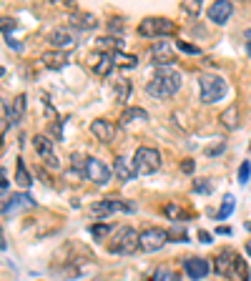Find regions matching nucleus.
I'll use <instances>...</instances> for the list:
<instances>
[{
	"label": "nucleus",
	"instance_id": "nucleus-17",
	"mask_svg": "<svg viewBox=\"0 0 251 281\" xmlns=\"http://www.w3.org/2000/svg\"><path fill=\"white\" fill-rule=\"evenodd\" d=\"M219 120H221V126H224L226 131H236L239 123H241V111H239V106H236V103L226 106V108L221 111Z\"/></svg>",
	"mask_w": 251,
	"mask_h": 281
},
{
	"label": "nucleus",
	"instance_id": "nucleus-14",
	"mask_svg": "<svg viewBox=\"0 0 251 281\" xmlns=\"http://www.w3.org/2000/svg\"><path fill=\"white\" fill-rule=\"evenodd\" d=\"M70 23H73L75 30H96V28L101 25V20H98L93 13H86V10H73Z\"/></svg>",
	"mask_w": 251,
	"mask_h": 281
},
{
	"label": "nucleus",
	"instance_id": "nucleus-45",
	"mask_svg": "<svg viewBox=\"0 0 251 281\" xmlns=\"http://www.w3.org/2000/svg\"><path fill=\"white\" fill-rule=\"evenodd\" d=\"M5 246H8V244H5V236H3V233H0V251H3Z\"/></svg>",
	"mask_w": 251,
	"mask_h": 281
},
{
	"label": "nucleus",
	"instance_id": "nucleus-35",
	"mask_svg": "<svg viewBox=\"0 0 251 281\" xmlns=\"http://www.w3.org/2000/svg\"><path fill=\"white\" fill-rule=\"evenodd\" d=\"M181 8L191 15H198L201 13V3H196V0H186V3H181Z\"/></svg>",
	"mask_w": 251,
	"mask_h": 281
},
{
	"label": "nucleus",
	"instance_id": "nucleus-31",
	"mask_svg": "<svg viewBox=\"0 0 251 281\" xmlns=\"http://www.w3.org/2000/svg\"><path fill=\"white\" fill-rule=\"evenodd\" d=\"M56 274H58L61 279H73V276H80V266H78V264H70V266H65V269H56Z\"/></svg>",
	"mask_w": 251,
	"mask_h": 281
},
{
	"label": "nucleus",
	"instance_id": "nucleus-47",
	"mask_svg": "<svg viewBox=\"0 0 251 281\" xmlns=\"http://www.w3.org/2000/svg\"><path fill=\"white\" fill-rule=\"evenodd\" d=\"M246 254H249V256H251V244H249V246H246Z\"/></svg>",
	"mask_w": 251,
	"mask_h": 281
},
{
	"label": "nucleus",
	"instance_id": "nucleus-39",
	"mask_svg": "<svg viewBox=\"0 0 251 281\" xmlns=\"http://www.w3.org/2000/svg\"><path fill=\"white\" fill-rule=\"evenodd\" d=\"M8 128H10V120H8V118H0V143H3V138H5Z\"/></svg>",
	"mask_w": 251,
	"mask_h": 281
},
{
	"label": "nucleus",
	"instance_id": "nucleus-1",
	"mask_svg": "<svg viewBox=\"0 0 251 281\" xmlns=\"http://www.w3.org/2000/svg\"><path fill=\"white\" fill-rule=\"evenodd\" d=\"M181 83H184V75L169 65H158L156 75L146 83V93L153 96V98H171L174 93L181 91Z\"/></svg>",
	"mask_w": 251,
	"mask_h": 281
},
{
	"label": "nucleus",
	"instance_id": "nucleus-24",
	"mask_svg": "<svg viewBox=\"0 0 251 281\" xmlns=\"http://www.w3.org/2000/svg\"><path fill=\"white\" fill-rule=\"evenodd\" d=\"M163 216L171 219V221H184V219H188V214L181 209V204H174V201L163 204Z\"/></svg>",
	"mask_w": 251,
	"mask_h": 281
},
{
	"label": "nucleus",
	"instance_id": "nucleus-30",
	"mask_svg": "<svg viewBox=\"0 0 251 281\" xmlns=\"http://www.w3.org/2000/svg\"><path fill=\"white\" fill-rule=\"evenodd\" d=\"M231 211H234V196H231V193H226V196H224V206H221V211L216 214V219H219V221H224V219H229V216H231Z\"/></svg>",
	"mask_w": 251,
	"mask_h": 281
},
{
	"label": "nucleus",
	"instance_id": "nucleus-33",
	"mask_svg": "<svg viewBox=\"0 0 251 281\" xmlns=\"http://www.w3.org/2000/svg\"><path fill=\"white\" fill-rule=\"evenodd\" d=\"M176 48H179V51H184V53H188V56H198V53H201V48H198V46H191V43H186V40H179Z\"/></svg>",
	"mask_w": 251,
	"mask_h": 281
},
{
	"label": "nucleus",
	"instance_id": "nucleus-5",
	"mask_svg": "<svg viewBox=\"0 0 251 281\" xmlns=\"http://www.w3.org/2000/svg\"><path fill=\"white\" fill-rule=\"evenodd\" d=\"M141 249V233L136 231V228H131V226H123L118 233H116V238H113V246H111V251L113 254H136Z\"/></svg>",
	"mask_w": 251,
	"mask_h": 281
},
{
	"label": "nucleus",
	"instance_id": "nucleus-48",
	"mask_svg": "<svg viewBox=\"0 0 251 281\" xmlns=\"http://www.w3.org/2000/svg\"><path fill=\"white\" fill-rule=\"evenodd\" d=\"M249 56H251V43H249Z\"/></svg>",
	"mask_w": 251,
	"mask_h": 281
},
{
	"label": "nucleus",
	"instance_id": "nucleus-26",
	"mask_svg": "<svg viewBox=\"0 0 251 281\" xmlns=\"http://www.w3.org/2000/svg\"><path fill=\"white\" fill-rule=\"evenodd\" d=\"M131 120H148V113H146L143 108H126V111L121 113V126L131 123Z\"/></svg>",
	"mask_w": 251,
	"mask_h": 281
},
{
	"label": "nucleus",
	"instance_id": "nucleus-20",
	"mask_svg": "<svg viewBox=\"0 0 251 281\" xmlns=\"http://www.w3.org/2000/svg\"><path fill=\"white\" fill-rule=\"evenodd\" d=\"M234 259H236L234 251H229V249L221 251V254L214 259V264H216V266H214L216 274H219V276H231V271H234Z\"/></svg>",
	"mask_w": 251,
	"mask_h": 281
},
{
	"label": "nucleus",
	"instance_id": "nucleus-16",
	"mask_svg": "<svg viewBox=\"0 0 251 281\" xmlns=\"http://www.w3.org/2000/svg\"><path fill=\"white\" fill-rule=\"evenodd\" d=\"M184 271L193 281H198V279H203L208 274V261L206 259H198V256H188V259H184Z\"/></svg>",
	"mask_w": 251,
	"mask_h": 281
},
{
	"label": "nucleus",
	"instance_id": "nucleus-41",
	"mask_svg": "<svg viewBox=\"0 0 251 281\" xmlns=\"http://www.w3.org/2000/svg\"><path fill=\"white\" fill-rule=\"evenodd\" d=\"M193 169H196V166H193L191 158H184V161H181V171H184V173H193Z\"/></svg>",
	"mask_w": 251,
	"mask_h": 281
},
{
	"label": "nucleus",
	"instance_id": "nucleus-49",
	"mask_svg": "<svg viewBox=\"0 0 251 281\" xmlns=\"http://www.w3.org/2000/svg\"><path fill=\"white\" fill-rule=\"evenodd\" d=\"M3 73H5V70H3V68H0V75H3Z\"/></svg>",
	"mask_w": 251,
	"mask_h": 281
},
{
	"label": "nucleus",
	"instance_id": "nucleus-3",
	"mask_svg": "<svg viewBox=\"0 0 251 281\" xmlns=\"http://www.w3.org/2000/svg\"><path fill=\"white\" fill-rule=\"evenodd\" d=\"M131 164H133L136 173H141V176H151V173H156V171L161 169V153H158L156 148L141 146V148H136Z\"/></svg>",
	"mask_w": 251,
	"mask_h": 281
},
{
	"label": "nucleus",
	"instance_id": "nucleus-4",
	"mask_svg": "<svg viewBox=\"0 0 251 281\" xmlns=\"http://www.w3.org/2000/svg\"><path fill=\"white\" fill-rule=\"evenodd\" d=\"M176 33V23L169 18H143L138 23V35L141 38H166Z\"/></svg>",
	"mask_w": 251,
	"mask_h": 281
},
{
	"label": "nucleus",
	"instance_id": "nucleus-28",
	"mask_svg": "<svg viewBox=\"0 0 251 281\" xmlns=\"http://www.w3.org/2000/svg\"><path fill=\"white\" fill-rule=\"evenodd\" d=\"M111 56H113V63H116V65H121V68H136V65H138V58H136V56H131V53L118 51V53H111Z\"/></svg>",
	"mask_w": 251,
	"mask_h": 281
},
{
	"label": "nucleus",
	"instance_id": "nucleus-6",
	"mask_svg": "<svg viewBox=\"0 0 251 281\" xmlns=\"http://www.w3.org/2000/svg\"><path fill=\"white\" fill-rule=\"evenodd\" d=\"M169 241L171 238H169V231H166V228H143L141 231V251L143 254L161 251Z\"/></svg>",
	"mask_w": 251,
	"mask_h": 281
},
{
	"label": "nucleus",
	"instance_id": "nucleus-10",
	"mask_svg": "<svg viewBox=\"0 0 251 281\" xmlns=\"http://www.w3.org/2000/svg\"><path fill=\"white\" fill-rule=\"evenodd\" d=\"M33 148H35V153L43 158V161H48L51 169H58V166H61L58 158H56V153H53V141H51L48 136H33Z\"/></svg>",
	"mask_w": 251,
	"mask_h": 281
},
{
	"label": "nucleus",
	"instance_id": "nucleus-2",
	"mask_svg": "<svg viewBox=\"0 0 251 281\" xmlns=\"http://www.w3.org/2000/svg\"><path fill=\"white\" fill-rule=\"evenodd\" d=\"M226 80L221 75H214V73H201L198 75V96H201V103L211 106L216 101H221L226 96Z\"/></svg>",
	"mask_w": 251,
	"mask_h": 281
},
{
	"label": "nucleus",
	"instance_id": "nucleus-34",
	"mask_svg": "<svg viewBox=\"0 0 251 281\" xmlns=\"http://www.w3.org/2000/svg\"><path fill=\"white\" fill-rule=\"evenodd\" d=\"M111 228H113L111 224H96V226H91V233H93L96 238H103V236H106Z\"/></svg>",
	"mask_w": 251,
	"mask_h": 281
},
{
	"label": "nucleus",
	"instance_id": "nucleus-19",
	"mask_svg": "<svg viewBox=\"0 0 251 281\" xmlns=\"http://www.w3.org/2000/svg\"><path fill=\"white\" fill-rule=\"evenodd\" d=\"M40 63H43L46 68H51V70H61L68 63V53L65 51H48V53L40 56Z\"/></svg>",
	"mask_w": 251,
	"mask_h": 281
},
{
	"label": "nucleus",
	"instance_id": "nucleus-40",
	"mask_svg": "<svg viewBox=\"0 0 251 281\" xmlns=\"http://www.w3.org/2000/svg\"><path fill=\"white\" fill-rule=\"evenodd\" d=\"M193 191H196V193H208V191H211V186H208V181H196Z\"/></svg>",
	"mask_w": 251,
	"mask_h": 281
},
{
	"label": "nucleus",
	"instance_id": "nucleus-36",
	"mask_svg": "<svg viewBox=\"0 0 251 281\" xmlns=\"http://www.w3.org/2000/svg\"><path fill=\"white\" fill-rule=\"evenodd\" d=\"M224 151H226V143L221 141V143H214V146H206L203 153H206V156H219V153H224Z\"/></svg>",
	"mask_w": 251,
	"mask_h": 281
},
{
	"label": "nucleus",
	"instance_id": "nucleus-11",
	"mask_svg": "<svg viewBox=\"0 0 251 281\" xmlns=\"http://www.w3.org/2000/svg\"><path fill=\"white\" fill-rule=\"evenodd\" d=\"M113 56L111 53H93V56H88V68L96 73V75H101V78H106L111 70H113Z\"/></svg>",
	"mask_w": 251,
	"mask_h": 281
},
{
	"label": "nucleus",
	"instance_id": "nucleus-15",
	"mask_svg": "<svg viewBox=\"0 0 251 281\" xmlns=\"http://www.w3.org/2000/svg\"><path fill=\"white\" fill-rule=\"evenodd\" d=\"M113 176L121 181V183H128V181H133L138 173H136V169H133V164H128L123 156H118L116 161H113Z\"/></svg>",
	"mask_w": 251,
	"mask_h": 281
},
{
	"label": "nucleus",
	"instance_id": "nucleus-37",
	"mask_svg": "<svg viewBox=\"0 0 251 281\" xmlns=\"http://www.w3.org/2000/svg\"><path fill=\"white\" fill-rule=\"evenodd\" d=\"M0 30H3V33H13L15 30V20L13 18H0Z\"/></svg>",
	"mask_w": 251,
	"mask_h": 281
},
{
	"label": "nucleus",
	"instance_id": "nucleus-9",
	"mask_svg": "<svg viewBox=\"0 0 251 281\" xmlns=\"http://www.w3.org/2000/svg\"><path fill=\"white\" fill-rule=\"evenodd\" d=\"M111 176H113V169H108L103 161H98V158H88L86 161V178L88 181H93L98 186H106L111 181Z\"/></svg>",
	"mask_w": 251,
	"mask_h": 281
},
{
	"label": "nucleus",
	"instance_id": "nucleus-7",
	"mask_svg": "<svg viewBox=\"0 0 251 281\" xmlns=\"http://www.w3.org/2000/svg\"><path fill=\"white\" fill-rule=\"evenodd\" d=\"M116 211L133 214L136 211V204H133V201H116V198H103V201L91 204V214L93 216H108V214H116Z\"/></svg>",
	"mask_w": 251,
	"mask_h": 281
},
{
	"label": "nucleus",
	"instance_id": "nucleus-29",
	"mask_svg": "<svg viewBox=\"0 0 251 281\" xmlns=\"http://www.w3.org/2000/svg\"><path fill=\"white\" fill-rule=\"evenodd\" d=\"M113 93H116V101L126 103V101H128V93H131V80H126V78L116 80V86H113Z\"/></svg>",
	"mask_w": 251,
	"mask_h": 281
},
{
	"label": "nucleus",
	"instance_id": "nucleus-21",
	"mask_svg": "<svg viewBox=\"0 0 251 281\" xmlns=\"http://www.w3.org/2000/svg\"><path fill=\"white\" fill-rule=\"evenodd\" d=\"M23 113H25V93L15 96V98L5 106V118L10 120V123H18Z\"/></svg>",
	"mask_w": 251,
	"mask_h": 281
},
{
	"label": "nucleus",
	"instance_id": "nucleus-38",
	"mask_svg": "<svg viewBox=\"0 0 251 281\" xmlns=\"http://www.w3.org/2000/svg\"><path fill=\"white\" fill-rule=\"evenodd\" d=\"M249 176H251V164H241V169H239V181L246 183Z\"/></svg>",
	"mask_w": 251,
	"mask_h": 281
},
{
	"label": "nucleus",
	"instance_id": "nucleus-44",
	"mask_svg": "<svg viewBox=\"0 0 251 281\" xmlns=\"http://www.w3.org/2000/svg\"><path fill=\"white\" fill-rule=\"evenodd\" d=\"M51 133H53L56 138H61V126H58V123H51Z\"/></svg>",
	"mask_w": 251,
	"mask_h": 281
},
{
	"label": "nucleus",
	"instance_id": "nucleus-13",
	"mask_svg": "<svg viewBox=\"0 0 251 281\" xmlns=\"http://www.w3.org/2000/svg\"><path fill=\"white\" fill-rule=\"evenodd\" d=\"M231 13H234V5L229 3V0L211 3V5H208V10H206V15H208V20H211V23H226L231 18Z\"/></svg>",
	"mask_w": 251,
	"mask_h": 281
},
{
	"label": "nucleus",
	"instance_id": "nucleus-18",
	"mask_svg": "<svg viewBox=\"0 0 251 281\" xmlns=\"http://www.w3.org/2000/svg\"><path fill=\"white\" fill-rule=\"evenodd\" d=\"M151 58L156 60V65H169V63H174V51H171V43H153V48H151Z\"/></svg>",
	"mask_w": 251,
	"mask_h": 281
},
{
	"label": "nucleus",
	"instance_id": "nucleus-46",
	"mask_svg": "<svg viewBox=\"0 0 251 281\" xmlns=\"http://www.w3.org/2000/svg\"><path fill=\"white\" fill-rule=\"evenodd\" d=\"M244 35H246V38H249V40H251V28H249V30H246V33H244Z\"/></svg>",
	"mask_w": 251,
	"mask_h": 281
},
{
	"label": "nucleus",
	"instance_id": "nucleus-8",
	"mask_svg": "<svg viewBox=\"0 0 251 281\" xmlns=\"http://www.w3.org/2000/svg\"><path fill=\"white\" fill-rule=\"evenodd\" d=\"M48 43L53 46V51H65L68 53L78 43V30L75 28H56L48 35Z\"/></svg>",
	"mask_w": 251,
	"mask_h": 281
},
{
	"label": "nucleus",
	"instance_id": "nucleus-25",
	"mask_svg": "<svg viewBox=\"0 0 251 281\" xmlns=\"http://www.w3.org/2000/svg\"><path fill=\"white\" fill-rule=\"evenodd\" d=\"M15 183H18L20 188H30V186H33V178H30V173H28V169H25V161H23V158H18V169H15Z\"/></svg>",
	"mask_w": 251,
	"mask_h": 281
},
{
	"label": "nucleus",
	"instance_id": "nucleus-12",
	"mask_svg": "<svg viewBox=\"0 0 251 281\" xmlns=\"http://www.w3.org/2000/svg\"><path fill=\"white\" fill-rule=\"evenodd\" d=\"M91 133L101 141V143H111L116 138V123H111V120L106 118H98L91 123Z\"/></svg>",
	"mask_w": 251,
	"mask_h": 281
},
{
	"label": "nucleus",
	"instance_id": "nucleus-23",
	"mask_svg": "<svg viewBox=\"0 0 251 281\" xmlns=\"http://www.w3.org/2000/svg\"><path fill=\"white\" fill-rule=\"evenodd\" d=\"M96 46H98L101 53H108V51L118 53V51L123 48V40H121V38H113V35H103V38L96 40Z\"/></svg>",
	"mask_w": 251,
	"mask_h": 281
},
{
	"label": "nucleus",
	"instance_id": "nucleus-43",
	"mask_svg": "<svg viewBox=\"0 0 251 281\" xmlns=\"http://www.w3.org/2000/svg\"><path fill=\"white\" fill-rule=\"evenodd\" d=\"M198 241H203V244H208V241H211V233H208V231H198Z\"/></svg>",
	"mask_w": 251,
	"mask_h": 281
},
{
	"label": "nucleus",
	"instance_id": "nucleus-32",
	"mask_svg": "<svg viewBox=\"0 0 251 281\" xmlns=\"http://www.w3.org/2000/svg\"><path fill=\"white\" fill-rule=\"evenodd\" d=\"M106 25H108V33H111L113 38H118V33H123V20H121V18H111Z\"/></svg>",
	"mask_w": 251,
	"mask_h": 281
},
{
	"label": "nucleus",
	"instance_id": "nucleus-27",
	"mask_svg": "<svg viewBox=\"0 0 251 281\" xmlns=\"http://www.w3.org/2000/svg\"><path fill=\"white\" fill-rule=\"evenodd\" d=\"M151 281H181V276H179V271H174V269L158 266V269H153Z\"/></svg>",
	"mask_w": 251,
	"mask_h": 281
},
{
	"label": "nucleus",
	"instance_id": "nucleus-42",
	"mask_svg": "<svg viewBox=\"0 0 251 281\" xmlns=\"http://www.w3.org/2000/svg\"><path fill=\"white\" fill-rule=\"evenodd\" d=\"M174 236H176V238H181V241H186V231H184V228H179V226H176L174 231H169V238H174Z\"/></svg>",
	"mask_w": 251,
	"mask_h": 281
},
{
	"label": "nucleus",
	"instance_id": "nucleus-22",
	"mask_svg": "<svg viewBox=\"0 0 251 281\" xmlns=\"http://www.w3.org/2000/svg\"><path fill=\"white\" fill-rule=\"evenodd\" d=\"M33 206H35V201H33L28 193H15V196H10V198L5 201L3 214H8V211H13V209H33Z\"/></svg>",
	"mask_w": 251,
	"mask_h": 281
}]
</instances>
